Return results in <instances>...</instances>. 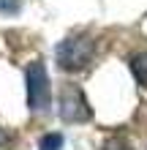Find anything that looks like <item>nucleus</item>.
<instances>
[{
  "label": "nucleus",
  "mask_w": 147,
  "mask_h": 150,
  "mask_svg": "<svg viewBox=\"0 0 147 150\" xmlns=\"http://www.w3.org/2000/svg\"><path fill=\"white\" fill-rule=\"evenodd\" d=\"M93 55H96V41L90 36H68L65 41L57 44L55 57L57 66L63 71H79V68H87Z\"/></svg>",
  "instance_id": "1"
},
{
  "label": "nucleus",
  "mask_w": 147,
  "mask_h": 150,
  "mask_svg": "<svg viewBox=\"0 0 147 150\" xmlns=\"http://www.w3.org/2000/svg\"><path fill=\"white\" fill-rule=\"evenodd\" d=\"M52 104V87H49V76L44 63H30L27 68V107L33 112H44Z\"/></svg>",
  "instance_id": "2"
},
{
  "label": "nucleus",
  "mask_w": 147,
  "mask_h": 150,
  "mask_svg": "<svg viewBox=\"0 0 147 150\" xmlns=\"http://www.w3.org/2000/svg\"><path fill=\"white\" fill-rule=\"evenodd\" d=\"M60 117L65 123H87L93 117V109L87 98H84V93L79 90L76 85H65L63 90H60Z\"/></svg>",
  "instance_id": "3"
},
{
  "label": "nucleus",
  "mask_w": 147,
  "mask_h": 150,
  "mask_svg": "<svg viewBox=\"0 0 147 150\" xmlns=\"http://www.w3.org/2000/svg\"><path fill=\"white\" fill-rule=\"evenodd\" d=\"M131 71L136 76V82L147 87V52H136L131 57Z\"/></svg>",
  "instance_id": "4"
},
{
  "label": "nucleus",
  "mask_w": 147,
  "mask_h": 150,
  "mask_svg": "<svg viewBox=\"0 0 147 150\" xmlns=\"http://www.w3.org/2000/svg\"><path fill=\"white\" fill-rule=\"evenodd\" d=\"M63 147V134H46L41 137V150H60Z\"/></svg>",
  "instance_id": "5"
},
{
  "label": "nucleus",
  "mask_w": 147,
  "mask_h": 150,
  "mask_svg": "<svg viewBox=\"0 0 147 150\" xmlns=\"http://www.w3.org/2000/svg\"><path fill=\"white\" fill-rule=\"evenodd\" d=\"M0 11L3 14H16L19 11V0H0Z\"/></svg>",
  "instance_id": "6"
},
{
  "label": "nucleus",
  "mask_w": 147,
  "mask_h": 150,
  "mask_svg": "<svg viewBox=\"0 0 147 150\" xmlns=\"http://www.w3.org/2000/svg\"><path fill=\"white\" fill-rule=\"evenodd\" d=\"M6 139H8V137H6V131L0 128V145H6Z\"/></svg>",
  "instance_id": "7"
}]
</instances>
